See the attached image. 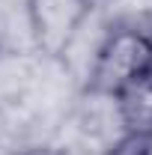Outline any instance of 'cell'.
<instances>
[{
	"instance_id": "6da1fadb",
	"label": "cell",
	"mask_w": 152,
	"mask_h": 155,
	"mask_svg": "<svg viewBox=\"0 0 152 155\" xmlns=\"http://www.w3.org/2000/svg\"><path fill=\"white\" fill-rule=\"evenodd\" d=\"M146 72H152V33L137 27H119L111 30L95 48L87 87L95 98L114 101L128 84Z\"/></svg>"
},
{
	"instance_id": "7a4b0ae2",
	"label": "cell",
	"mask_w": 152,
	"mask_h": 155,
	"mask_svg": "<svg viewBox=\"0 0 152 155\" xmlns=\"http://www.w3.org/2000/svg\"><path fill=\"white\" fill-rule=\"evenodd\" d=\"M93 0H27V30L42 57H69L93 15Z\"/></svg>"
},
{
	"instance_id": "3957f363",
	"label": "cell",
	"mask_w": 152,
	"mask_h": 155,
	"mask_svg": "<svg viewBox=\"0 0 152 155\" xmlns=\"http://www.w3.org/2000/svg\"><path fill=\"white\" fill-rule=\"evenodd\" d=\"M111 155H152V131H122Z\"/></svg>"
},
{
	"instance_id": "277c9868",
	"label": "cell",
	"mask_w": 152,
	"mask_h": 155,
	"mask_svg": "<svg viewBox=\"0 0 152 155\" xmlns=\"http://www.w3.org/2000/svg\"><path fill=\"white\" fill-rule=\"evenodd\" d=\"M18 155H66V152H57V149H24V152H18Z\"/></svg>"
}]
</instances>
